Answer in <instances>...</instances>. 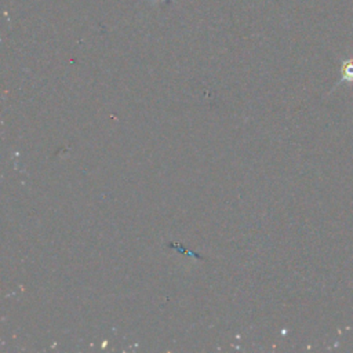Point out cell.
<instances>
[{
    "instance_id": "6da1fadb",
    "label": "cell",
    "mask_w": 353,
    "mask_h": 353,
    "mask_svg": "<svg viewBox=\"0 0 353 353\" xmlns=\"http://www.w3.org/2000/svg\"><path fill=\"white\" fill-rule=\"evenodd\" d=\"M342 77L341 80L342 81H353V59H346L343 63H342Z\"/></svg>"
},
{
    "instance_id": "7a4b0ae2",
    "label": "cell",
    "mask_w": 353,
    "mask_h": 353,
    "mask_svg": "<svg viewBox=\"0 0 353 353\" xmlns=\"http://www.w3.org/2000/svg\"><path fill=\"white\" fill-rule=\"evenodd\" d=\"M150 1H153V3H159V1H165V0H150Z\"/></svg>"
}]
</instances>
